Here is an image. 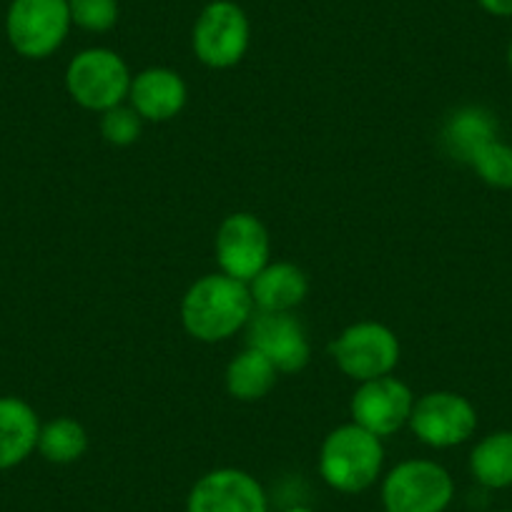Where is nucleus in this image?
Returning a JSON list of instances; mask_svg holds the SVG:
<instances>
[{"instance_id": "obj_16", "label": "nucleus", "mask_w": 512, "mask_h": 512, "mask_svg": "<svg viewBox=\"0 0 512 512\" xmlns=\"http://www.w3.org/2000/svg\"><path fill=\"white\" fill-rule=\"evenodd\" d=\"M277 367L259 349L246 347L226 367V390L239 402L264 400L277 384Z\"/></svg>"}, {"instance_id": "obj_8", "label": "nucleus", "mask_w": 512, "mask_h": 512, "mask_svg": "<svg viewBox=\"0 0 512 512\" xmlns=\"http://www.w3.org/2000/svg\"><path fill=\"white\" fill-rule=\"evenodd\" d=\"M410 427L427 447L447 450L470 440L477 430V412L472 402L457 392H430L415 400Z\"/></svg>"}, {"instance_id": "obj_3", "label": "nucleus", "mask_w": 512, "mask_h": 512, "mask_svg": "<svg viewBox=\"0 0 512 512\" xmlns=\"http://www.w3.org/2000/svg\"><path fill=\"white\" fill-rule=\"evenodd\" d=\"M68 0H11L6 36L13 51L31 61L53 56L71 31Z\"/></svg>"}, {"instance_id": "obj_22", "label": "nucleus", "mask_w": 512, "mask_h": 512, "mask_svg": "<svg viewBox=\"0 0 512 512\" xmlns=\"http://www.w3.org/2000/svg\"><path fill=\"white\" fill-rule=\"evenodd\" d=\"M144 118L131 106H113L101 116V136L111 146H131L139 141Z\"/></svg>"}, {"instance_id": "obj_19", "label": "nucleus", "mask_w": 512, "mask_h": 512, "mask_svg": "<svg viewBox=\"0 0 512 512\" xmlns=\"http://www.w3.org/2000/svg\"><path fill=\"white\" fill-rule=\"evenodd\" d=\"M88 450V435L81 422L71 417H56V420L41 425L38 435V452L43 460L53 465H71L78 462Z\"/></svg>"}, {"instance_id": "obj_20", "label": "nucleus", "mask_w": 512, "mask_h": 512, "mask_svg": "<svg viewBox=\"0 0 512 512\" xmlns=\"http://www.w3.org/2000/svg\"><path fill=\"white\" fill-rule=\"evenodd\" d=\"M470 164L485 184L497 186V189H512V146L497 139L490 141L472 156Z\"/></svg>"}, {"instance_id": "obj_15", "label": "nucleus", "mask_w": 512, "mask_h": 512, "mask_svg": "<svg viewBox=\"0 0 512 512\" xmlns=\"http://www.w3.org/2000/svg\"><path fill=\"white\" fill-rule=\"evenodd\" d=\"M256 312H292L307 299L309 279L297 264H267L249 282Z\"/></svg>"}, {"instance_id": "obj_12", "label": "nucleus", "mask_w": 512, "mask_h": 512, "mask_svg": "<svg viewBox=\"0 0 512 512\" xmlns=\"http://www.w3.org/2000/svg\"><path fill=\"white\" fill-rule=\"evenodd\" d=\"M246 342L259 349L277 372H302L312 357L307 332L292 312H256L246 324Z\"/></svg>"}, {"instance_id": "obj_17", "label": "nucleus", "mask_w": 512, "mask_h": 512, "mask_svg": "<svg viewBox=\"0 0 512 512\" xmlns=\"http://www.w3.org/2000/svg\"><path fill=\"white\" fill-rule=\"evenodd\" d=\"M497 136V121L490 111L477 106L460 108L452 113L445 128V144L455 159L467 161L470 164L472 156L482 149L485 144L495 141Z\"/></svg>"}, {"instance_id": "obj_7", "label": "nucleus", "mask_w": 512, "mask_h": 512, "mask_svg": "<svg viewBox=\"0 0 512 512\" xmlns=\"http://www.w3.org/2000/svg\"><path fill=\"white\" fill-rule=\"evenodd\" d=\"M337 367L354 382L387 377L400 362V339L379 322H357L332 342Z\"/></svg>"}, {"instance_id": "obj_13", "label": "nucleus", "mask_w": 512, "mask_h": 512, "mask_svg": "<svg viewBox=\"0 0 512 512\" xmlns=\"http://www.w3.org/2000/svg\"><path fill=\"white\" fill-rule=\"evenodd\" d=\"M186 98H189V91H186L184 78L171 68H146L139 76L131 78L128 101L144 121H171L184 111Z\"/></svg>"}, {"instance_id": "obj_18", "label": "nucleus", "mask_w": 512, "mask_h": 512, "mask_svg": "<svg viewBox=\"0 0 512 512\" xmlns=\"http://www.w3.org/2000/svg\"><path fill=\"white\" fill-rule=\"evenodd\" d=\"M470 472L482 487L502 490L512 485V432H492L475 445Z\"/></svg>"}, {"instance_id": "obj_2", "label": "nucleus", "mask_w": 512, "mask_h": 512, "mask_svg": "<svg viewBox=\"0 0 512 512\" xmlns=\"http://www.w3.org/2000/svg\"><path fill=\"white\" fill-rule=\"evenodd\" d=\"M382 467V440L364 427L349 422L324 437L319 450V475L332 490L359 495L379 480Z\"/></svg>"}, {"instance_id": "obj_24", "label": "nucleus", "mask_w": 512, "mask_h": 512, "mask_svg": "<svg viewBox=\"0 0 512 512\" xmlns=\"http://www.w3.org/2000/svg\"><path fill=\"white\" fill-rule=\"evenodd\" d=\"M282 512H314V510L307 505H289V507H284Z\"/></svg>"}, {"instance_id": "obj_4", "label": "nucleus", "mask_w": 512, "mask_h": 512, "mask_svg": "<svg viewBox=\"0 0 512 512\" xmlns=\"http://www.w3.org/2000/svg\"><path fill=\"white\" fill-rule=\"evenodd\" d=\"M455 497V480L432 460H405L382 480L384 512H445Z\"/></svg>"}, {"instance_id": "obj_14", "label": "nucleus", "mask_w": 512, "mask_h": 512, "mask_svg": "<svg viewBox=\"0 0 512 512\" xmlns=\"http://www.w3.org/2000/svg\"><path fill=\"white\" fill-rule=\"evenodd\" d=\"M41 420L21 397H0V472L23 465L38 450Z\"/></svg>"}, {"instance_id": "obj_6", "label": "nucleus", "mask_w": 512, "mask_h": 512, "mask_svg": "<svg viewBox=\"0 0 512 512\" xmlns=\"http://www.w3.org/2000/svg\"><path fill=\"white\" fill-rule=\"evenodd\" d=\"M251 26L244 8L234 0H211L199 13L191 33V46L204 66L224 71L236 66L249 51Z\"/></svg>"}, {"instance_id": "obj_23", "label": "nucleus", "mask_w": 512, "mask_h": 512, "mask_svg": "<svg viewBox=\"0 0 512 512\" xmlns=\"http://www.w3.org/2000/svg\"><path fill=\"white\" fill-rule=\"evenodd\" d=\"M482 6V11H487L490 16L497 18H510L512 16V0H477Z\"/></svg>"}, {"instance_id": "obj_10", "label": "nucleus", "mask_w": 512, "mask_h": 512, "mask_svg": "<svg viewBox=\"0 0 512 512\" xmlns=\"http://www.w3.org/2000/svg\"><path fill=\"white\" fill-rule=\"evenodd\" d=\"M269 231L254 214H231L216 231V262L221 274L249 284L269 264Z\"/></svg>"}, {"instance_id": "obj_1", "label": "nucleus", "mask_w": 512, "mask_h": 512, "mask_svg": "<svg viewBox=\"0 0 512 512\" xmlns=\"http://www.w3.org/2000/svg\"><path fill=\"white\" fill-rule=\"evenodd\" d=\"M254 314L249 284L226 274H206L189 287L181 302V324L206 344L226 342L249 324Z\"/></svg>"}, {"instance_id": "obj_21", "label": "nucleus", "mask_w": 512, "mask_h": 512, "mask_svg": "<svg viewBox=\"0 0 512 512\" xmlns=\"http://www.w3.org/2000/svg\"><path fill=\"white\" fill-rule=\"evenodd\" d=\"M73 26L88 33H106L118 23V0H68Z\"/></svg>"}, {"instance_id": "obj_26", "label": "nucleus", "mask_w": 512, "mask_h": 512, "mask_svg": "<svg viewBox=\"0 0 512 512\" xmlns=\"http://www.w3.org/2000/svg\"><path fill=\"white\" fill-rule=\"evenodd\" d=\"M507 512H512V510H507Z\"/></svg>"}, {"instance_id": "obj_5", "label": "nucleus", "mask_w": 512, "mask_h": 512, "mask_svg": "<svg viewBox=\"0 0 512 512\" xmlns=\"http://www.w3.org/2000/svg\"><path fill=\"white\" fill-rule=\"evenodd\" d=\"M66 88L78 106L103 113L126 101L131 71L116 51L88 48L68 63Z\"/></svg>"}, {"instance_id": "obj_11", "label": "nucleus", "mask_w": 512, "mask_h": 512, "mask_svg": "<svg viewBox=\"0 0 512 512\" xmlns=\"http://www.w3.org/2000/svg\"><path fill=\"white\" fill-rule=\"evenodd\" d=\"M186 512H269L262 482L236 467H219L194 482Z\"/></svg>"}, {"instance_id": "obj_9", "label": "nucleus", "mask_w": 512, "mask_h": 512, "mask_svg": "<svg viewBox=\"0 0 512 512\" xmlns=\"http://www.w3.org/2000/svg\"><path fill=\"white\" fill-rule=\"evenodd\" d=\"M415 395L405 382L397 377H377L369 382H359L357 392L349 402L354 425L364 427L367 432L382 437H390L410 425Z\"/></svg>"}, {"instance_id": "obj_25", "label": "nucleus", "mask_w": 512, "mask_h": 512, "mask_svg": "<svg viewBox=\"0 0 512 512\" xmlns=\"http://www.w3.org/2000/svg\"><path fill=\"white\" fill-rule=\"evenodd\" d=\"M507 61H510V68H512V43H510V51H507Z\"/></svg>"}]
</instances>
